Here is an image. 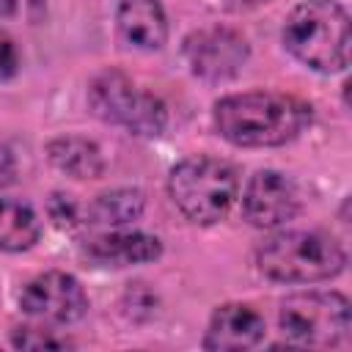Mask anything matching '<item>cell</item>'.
Wrapping results in <instances>:
<instances>
[{
  "mask_svg": "<svg viewBox=\"0 0 352 352\" xmlns=\"http://www.w3.org/2000/svg\"><path fill=\"white\" fill-rule=\"evenodd\" d=\"M88 107L104 124L121 126L138 138H157L168 126V107L165 102L138 85L121 69H104L88 82Z\"/></svg>",
  "mask_w": 352,
  "mask_h": 352,
  "instance_id": "5",
  "label": "cell"
},
{
  "mask_svg": "<svg viewBox=\"0 0 352 352\" xmlns=\"http://www.w3.org/2000/svg\"><path fill=\"white\" fill-rule=\"evenodd\" d=\"M19 308L22 314L47 324H72L88 314V294L74 275L47 270L22 286Z\"/></svg>",
  "mask_w": 352,
  "mask_h": 352,
  "instance_id": "8",
  "label": "cell"
},
{
  "mask_svg": "<svg viewBox=\"0 0 352 352\" xmlns=\"http://www.w3.org/2000/svg\"><path fill=\"white\" fill-rule=\"evenodd\" d=\"M41 239V220L28 201L0 198V253H25Z\"/></svg>",
  "mask_w": 352,
  "mask_h": 352,
  "instance_id": "14",
  "label": "cell"
},
{
  "mask_svg": "<svg viewBox=\"0 0 352 352\" xmlns=\"http://www.w3.org/2000/svg\"><path fill=\"white\" fill-rule=\"evenodd\" d=\"M11 346L14 349H28V352H41V349H69L72 341L66 336H60L58 330L22 324V327L11 330Z\"/></svg>",
  "mask_w": 352,
  "mask_h": 352,
  "instance_id": "16",
  "label": "cell"
},
{
  "mask_svg": "<svg viewBox=\"0 0 352 352\" xmlns=\"http://www.w3.org/2000/svg\"><path fill=\"white\" fill-rule=\"evenodd\" d=\"M300 212L297 184L272 168L256 170L242 192V217L256 228H278L294 220Z\"/></svg>",
  "mask_w": 352,
  "mask_h": 352,
  "instance_id": "9",
  "label": "cell"
},
{
  "mask_svg": "<svg viewBox=\"0 0 352 352\" xmlns=\"http://www.w3.org/2000/svg\"><path fill=\"white\" fill-rule=\"evenodd\" d=\"M168 195L190 223L214 226L239 195V168L209 154L184 157L170 168Z\"/></svg>",
  "mask_w": 352,
  "mask_h": 352,
  "instance_id": "4",
  "label": "cell"
},
{
  "mask_svg": "<svg viewBox=\"0 0 352 352\" xmlns=\"http://www.w3.org/2000/svg\"><path fill=\"white\" fill-rule=\"evenodd\" d=\"M283 336L297 346H338L349 338V300L341 292H297L278 308Z\"/></svg>",
  "mask_w": 352,
  "mask_h": 352,
  "instance_id": "6",
  "label": "cell"
},
{
  "mask_svg": "<svg viewBox=\"0 0 352 352\" xmlns=\"http://www.w3.org/2000/svg\"><path fill=\"white\" fill-rule=\"evenodd\" d=\"M47 160L52 162V168H58L60 173L77 179V182H91V179H102L104 176V157L102 148L80 135H63L47 143Z\"/></svg>",
  "mask_w": 352,
  "mask_h": 352,
  "instance_id": "13",
  "label": "cell"
},
{
  "mask_svg": "<svg viewBox=\"0 0 352 352\" xmlns=\"http://www.w3.org/2000/svg\"><path fill=\"white\" fill-rule=\"evenodd\" d=\"M146 209V195L135 187H116L102 195H96L85 206V223L91 226H110V228H124L132 226L135 220L143 217Z\"/></svg>",
  "mask_w": 352,
  "mask_h": 352,
  "instance_id": "15",
  "label": "cell"
},
{
  "mask_svg": "<svg viewBox=\"0 0 352 352\" xmlns=\"http://www.w3.org/2000/svg\"><path fill=\"white\" fill-rule=\"evenodd\" d=\"M182 52L198 80L228 82L245 69L250 58V44L239 30L228 25H206L184 38Z\"/></svg>",
  "mask_w": 352,
  "mask_h": 352,
  "instance_id": "7",
  "label": "cell"
},
{
  "mask_svg": "<svg viewBox=\"0 0 352 352\" xmlns=\"http://www.w3.org/2000/svg\"><path fill=\"white\" fill-rule=\"evenodd\" d=\"M16 72H19V50H16V41H14V36L6 28H0V82L11 80Z\"/></svg>",
  "mask_w": 352,
  "mask_h": 352,
  "instance_id": "18",
  "label": "cell"
},
{
  "mask_svg": "<svg viewBox=\"0 0 352 352\" xmlns=\"http://www.w3.org/2000/svg\"><path fill=\"white\" fill-rule=\"evenodd\" d=\"M214 129L223 140L239 148H275L300 138L311 121L314 107L283 91H242L214 102Z\"/></svg>",
  "mask_w": 352,
  "mask_h": 352,
  "instance_id": "1",
  "label": "cell"
},
{
  "mask_svg": "<svg viewBox=\"0 0 352 352\" xmlns=\"http://www.w3.org/2000/svg\"><path fill=\"white\" fill-rule=\"evenodd\" d=\"M223 8L228 11H250V8H258V6H267L272 0H220Z\"/></svg>",
  "mask_w": 352,
  "mask_h": 352,
  "instance_id": "20",
  "label": "cell"
},
{
  "mask_svg": "<svg viewBox=\"0 0 352 352\" xmlns=\"http://www.w3.org/2000/svg\"><path fill=\"white\" fill-rule=\"evenodd\" d=\"M280 41L294 60L319 74L344 72L352 47L349 14L336 0H302L289 11Z\"/></svg>",
  "mask_w": 352,
  "mask_h": 352,
  "instance_id": "2",
  "label": "cell"
},
{
  "mask_svg": "<svg viewBox=\"0 0 352 352\" xmlns=\"http://www.w3.org/2000/svg\"><path fill=\"white\" fill-rule=\"evenodd\" d=\"M116 30L124 47L157 52L168 41V14L160 0H118Z\"/></svg>",
  "mask_w": 352,
  "mask_h": 352,
  "instance_id": "11",
  "label": "cell"
},
{
  "mask_svg": "<svg viewBox=\"0 0 352 352\" xmlns=\"http://www.w3.org/2000/svg\"><path fill=\"white\" fill-rule=\"evenodd\" d=\"M82 256L94 267H132V264H148L162 256V242L143 231H107L99 236H91L82 245Z\"/></svg>",
  "mask_w": 352,
  "mask_h": 352,
  "instance_id": "12",
  "label": "cell"
},
{
  "mask_svg": "<svg viewBox=\"0 0 352 352\" xmlns=\"http://www.w3.org/2000/svg\"><path fill=\"white\" fill-rule=\"evenodd\" d=\"M344 267L346 250L324 231H278L256 248V270L278 283H322Z\"/></svg>",
  "mask_w": 352,
  "mask_h": 352,
  "instance_id": "3",
  "label": "cell"
},
{
  "mask_svg": "<svg viewBox=\"0 0 352 352\" xmlns=\"http://www.w3.org/2000/svg\"><path fill=\"white\" fill-rule=\"evenodd\" d=\"M14 182H16V160H14L11 148L0 143V190H6Z\"/></svg>",
  "mask_w": 352,
  "mask_h": 352,
  "instance_id": "19",
  "label": "cell"
},
{
  "mask_svg": "<svg viewBox=\"0 0 352 352\" xmlns=\"http://www.w3.org/2000/svg\"><path fill=\"white\" fill-rule=\"evenodd\" d=\"M267 324L264 316L248 305V302H223L212 311L206 333H204V349L209 352H239L250 349L264 341Z\"/></svg>",
  "mask_w": 352,
  "mask_h": 352,
  "instance_id": "10",
  "label": "cell"
},
{
  "mask_svg": "<svg viewBox=\"0 0 352 352\" xmlns=\"http://www.w3.org/2000/svg\"><path fill=\"white\" fill-rule=\"evenodd\" d=\"M47 214L58 228H77L85 223V206L69 192H52L47 201Z\"/></svg>",
  "mask_w": 352,
  "mask_h": 352,
  "instance_id": "17",
  "label": "cell"
}]
</instances>
